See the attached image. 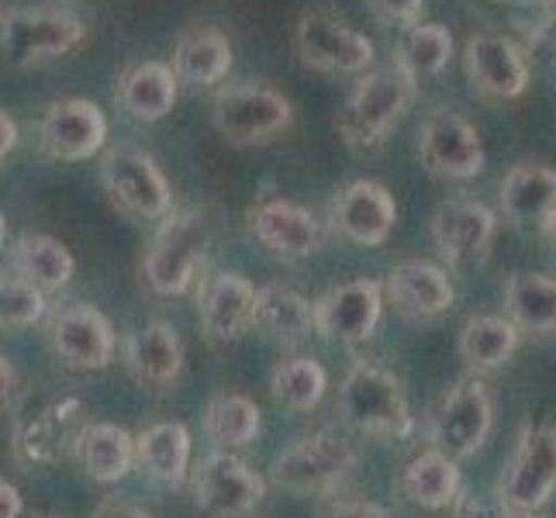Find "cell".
Instances as JSON below:
<instances>
[{
    "label": "cell",
    "mask_w": 556,
    "mask_h": 518,
    "mask_svg": "<svg viewBox=\"0 0 556 518\" xmlns=\"http://www.w3.org/2000/svg\"><path fill=\"white\" fill-rule=\"evenodd\" d=\"M108 114L87 98L52 101L38 122V142L60 163H87L108 146Z\"/></svg>",
    "instance_id": "17"
},
{
    "label": "cell",
    "mask_w": 556,
    "mask_h": 518,
    "mask_svg": "<svg viewBox=\"0 0 556 518\" xmlns=\"http://www.w3.org/2000/svg\"><path fill=\"white\" fill-rule=\"evenodd\" d=\"M546 236H549V239H553V245H556V222L549 225V232H546Z\"/></svg>",
    "instance_id": "47"
},
{
    "label": "cell",
    "mask_w": 556,
    "mask_h": 518,
    "mask_svg": "<svg viewBox=\"0 0 556 518\" xmlns=\"http://www.w3.org/2000/svg\"><path fill=\"white\" fill-rule=\"evenodd\" d=\"M25 515V497L11 481H0V518H22Z\"/></svg>",
    "instance_id": "43"
},
{
    "label": "cell",
    "mask_w": 556,
    "mask_h": 518,
    "mask_svg": "<svg viewBox=\"0 0 556 518\" xmlns=\"http://www.w3.org/2000/svg\"><path fill=\"white\" fill-rule=\"evenodd\" d=\"M383 283L374 277H356L325 291L315 301V336L325 342L356 345L367 342L383 315Z\"/></svg>",
    "instance_id": "16"
},
{
    "label": "cell",
    "mask_w": 556,
    "mask_h": 518,
    "mask_svg": "<svg viewBox=\"0 0 556 518\" xmlns=\"http://www.w3.org/2000/svg\"><path fill=\"white\" fill-rule=\"evenodd\" d=\"M215 242V222L207 207L174 211L160 222L146 256H142V283L160 298H180L198 280V270L207 260V249Z\"/></svg>",
    "instance_id": "1"
},
{
    "label": "cell",
    "mask_w": 556,
    "mask_h": 518,
    "mask_svg": "<svg viewBox=\"0 0 556 518\" xmlns=\"http://www.w3.org/2000/svg\"><path fill=\"white\" fill-rule=\"evenodd\" d=\"M0 315H4L8 329H31L35 321L49 315L46 291L25 280L17 270L4 274V283H0Z\"/></svg>",
    "instance_id": "37"
},
{
    "label": "cell",
    "mask_w": 556,
    "mask_h": 518,
    "mask_svg": "<svg viewBox=\"0 0 556 518\" xmlns=\"http://www.w3.org/2000/svg\"><path fill=\"white\" fill-rule=\"evenodd\" d=\"M464 66L470 87L484 101H519L529 90V52L511 42L508 35L497 31H477L464 46Z\"/></svg>",
    "instance_id": "14"
},
{
    "label": "cell",
    "mask_w": 556,
    "mask_h": 518,
    "mask_svg": "<svg viewBox=\"0 0 556 518\" xmlns=\"http://www.w3.org/2000/svg\"><path fill=\"white\" fill-rule=\"evenodd\" d=\"M401 497H408L412 505L426 511H443L453 508V502L464 491V477H459V459L446 456L443 450H426L418 453L412 464L397 477Z\"/></svg>",
    "instance_id": "27"
},
{
    "label": "cell",
    "mask_w": 556,
    "mask_h": 518,
    "mask_svg": "<svg viewBox=\"0 0 556 518\" xmlns=\"http://www.w3.org/2000/svg\"><path fill=\"white\" fill-rule=\"evenodd\" d=\"M383 294H388V301L401 315L429 321L453 308L456 287L443 266L426 260H405L391 266L388 277H383Z\"/></svg>",
    "instance_id": "22"
},
{
    "label": "cell",
    "mask_w": 556,
    "mask_h": 518,
    "mask_svg": "<svg viewBox=\"0 0 556 518\" xmlns=\"http://www.w3.org/2000/svg\"><path fill=\"white\" fill-rule=\"evenodd\" d=\"M432 242L450 266H473L484 263L491 242L497 236V215L470 198L443 201L432 215Z\"/></svg>",
    "instance_id": "19"
},
{
    "label": "cell",
    "mask_w": 556,
    "mask_h": 518,
    "mask_svg": "<svg viewBox=\"0 0 556 518\" xmlns=\"http://www.w3.org/2000/svg\"><path fill=\"white\" fill-rule=\"evenodd\" d=\"M249 232L277 260H308L321 249L318 218L287 198H263L249 211Z\"/></svg>",
    "instance_id": "21"
},
{
    "label": "cell",
    "mask_w": 556,
    "mask_h": 518,
    "mask_svg": "<svg viewBox=\"0 0 556 518\" xmlns=\"http://www.w3.org/2000/svg\"><path fill=\"white\" fill-rule=\"evenodd\" d=\"M263 429V412L253 397L225 391L207 401L204 412V432L218 450H239L249 446Z\"/></svg>",
    "instance_id": "35"
},
{
    "label": "cell",
    "mask_w": 556,
    "mask_h": 518,
    "mask_svg": "<svg viewBox=\"0 0 556 518\" xmlns=\"http://www.w3.org/2000/svg\"><path fill=\"white\" fill-rule=\"evenodd\" d=\"M0 136H4V146H0V156H11V152L17 149V122L11 118V114L4 111L0 114Z\"/></svg>",
    "instance_id": "44"
},
{
    "label": "cell",
    "mask_w": 556,
    "mask_h": 518,
    "mask_svg": "<svg viewBox=\"0 0 556 518\" xmlns=\"http://www.w3.org/2000/svg\"><path fill=\"white\" fill-rule=\"evenodd\" d=\"M453 518H505V502H502V494H488V491H470L464 488L459 491V497L453 502Z\"/></svg>",
    "instance_id": "38"
},
{
    "label": "cell",
    "mask_w": 556,
    "mask_h": 518,
    "mask_svg": "<svg viewBox=\"0 0 556 518\" xmlns=\"http://www.w3.org/2000/svg\"><path fill=\"white\" fill-rule=\"evenodd\" d=\"M256 301L260 287L236 270L207 277L198 294V318L204 339L215 345L239 342L249 329H256Z\"/></svg>",
    "instance_id": "18"
},
{
    "label": "cell",
    "mask_w": 556,
    "mask_h": 518,
    "mask_svg": "<svg viewBox=\"0 0 556 518\" xmlns=\"http://www.w3.org/2000/svg\"><path fill=\"white\" fill-rule=\"evenodd\" d=\"M453 60V31L439 22H418L405 28L401 42L394 49V66L408 76V80L429 84L443 73Z\"/></svg>",
    "instance_id": "32"
},
{
    "label": "cell",
    "mask_w": 556,
    "mask_h": 518,
    "mask_svg": "<svg viewBox=\"0 0 556 518\" xmlns=\"http://www.w3.org/2000/svg\"><path fill=\"white\" fill-rule=\"evenodd\" d=\"M90 518H152V511H146L136 502H125V497H104Z\"/></svg>",
    "instance_id": "42"
},
{
    "label": "cell",
    "mask_w": 556,
    "mask_h": 518,
    "mask_svg": "<svg viewBox=\"0 0 556 518\" xmlns=\"http://www.w3.org/2000/svg\"><path fill=\"white\" fill-rule=\"evenodd\" d=\"M367 4L377 22L391 28H412L421 22V11H426V0H367Z\"/></svg>",
    "instance_id": "39"
},
{
    "label": "cell",
    "mask_w": 556,
    "mask_h": 518,
    "mask_svg": "<svg viewBox=\"0 0 556 518\" xmlns=\"http://www.w3.org/2000/svg\"><path fill=\"white\" fill-rule=\"evenodd\" d=\"M139 467L166 488H180L190 473V429L184 421H156L139 435Z\"/></svg>",
    "instance_id": "31"
},
{
    "label": "cell",
    "mask_w": 556,
    "mask_h": 518,
    "mask_svg": "<svg viewBox=\"0 0 556 518\" xmlns=\"http://www.w3.org/2000/svg\"><path fill=\"white\" fill-rule=\"evenodd\" d=\"M266 497V481L232 450H215L194 470V505L211 518H245Z\"/></svg>",
    "instance_id": "12"
},
{
    "label": "cell",
    "mask_w": 556,
    "mask_h": 518,
    "mask_svg": "<svg viewBox=\"0 0 556 518\" xmlns=\"http://www.w3.org/2000/svg\"><path fill=\"white\" fill-rule=\"evenodd\" d=\"M87 22L55 8H8L0 22V46L14 70L49 66L87 42Z\"/></svg>",
    "instance_id": "5"
},
{
    "label": "cell",
    "mask_w": 556,
    "mask_h": 518,
    "mask_svg": "<svg viewBox=\"0 0 556 518\" xmlns=\"http://www.w3.org/2000/svg\"><path fill=\"white\" fill-rule=\"evenodd\" d=\"M76 456H80V467L90 481L118 484L139 464V439L114 421H90Z\"/></svg>",
    "instance_id": "28"
},
{
    "label": "cell",
    "mask_w": 556,
    "mask_h": 518,
    "mask_svg": "<svg viewBox=\"0 0 556 518\" xmlns=\"http://www.w3.org/2000/svg\"><path fill=\"white\" fill-rule=\"evenodd\" d=\"M49 342L63 367L93 374L111 367L114 359V329L101 308L87 301L60 304L49 315Z\"/></svg>",
    "instance_id": "15"
},
{
    "label": "cell",
    "mask_w": 556,
    "mask_h": 518,
    "mask_svg": "<svg viewBox=\"0 0 556 518\" xmlns=\"http://www.w3.org/2000/svg\"><path fill=\"white\" fill-rule=\"evenodd\" d=\"M415 98V84L394 63L363 73L336 111V131L353 152H377L391 139Z\"/></svg>",
    "instance_id": "2"
},
{
    "label": "cell",
    "mask_w": 556,
    "mask_h": 518,
    "mask_svg": "<svg viewBox=\"0 0 556 518\" xmlns=\"http://www.w3.org/2000/svg\"><path fill=\"white\" fill-rule=\"evenodd\" d=\"M359 464L356 443L339 429H318L298 435L270 467V481L291 494H329L336 491Z\"/></svg>",
    "instance_id": "4"
},
{
    "label": "cell",
    "mask_w": 556,
    "mask_h": 518,
    "mask_svg": "<svg viewBox=\"0 0 556 518\" xmlns=\"http://www.w3.org/2000/svg\"><path fill=\"white\" fill-rule=\"evenodd\" d=\"M505 315L522 332L532 336L556 332V277L515 274L505 287Z\"/></svg>",
    "instance_id": "34"
},
{
    "label": "cell",
    "mask_w": 556,
    "mask_h": 518,
    "mask_svg": "<svg viewBox=\"0 0 556 518\" xmlns=\"http://www.w3.org/2000/svg\"><path fill=\"white\" fill-rule=\"evenodd\" d=\"M332 225L342 239L356 245H383L394 236L397 225V201L377 180H353L332 201Z\"/></svg>",
    "instance_id": "20"
},
{
    "label": "cell",
    "mask_w": 556,
    "mask_h": 518,
    "mask_svg": "<svg viewBox=\"0 0 556 518\" xmlns=\"http://www.w3.org/2000/svg\"><path fill=\"white\" fill-rule=\"evenodd\" d=\"M125 363L146 388H166L184 370V342L169 321L152 318L125 342Z\"/></svg>",
    "instance_id": "26"
},
{
    "label": "cell",
    "mask_w": 556,
    "mask_h": 518,
    "mask_svg": "<svg viewBox=\"0 0 556 518\" xmlns=\"http://www.w3.org/2000/svg\"><path fill=\"white\" fill-rule=\"evenodd\" d=\"M529 52L532 55H543V60L556 63V14L546 17L543 25H535L529 35Z\"/></svg>",
    "instance_id": "41"
},
{
    "label": "cell",
    "mask_w": 556,
    "mask_h": 518,
    "mask_svg": "<svg viewBox=\"0 0 556 518\" xmlns=\"http://www.w3.org/2000/svg\"><path fill=\"white\" fill-rule=\"evenodd\" d=\"M256 332L280 345H294L315 332V301L287 283L260 287L256 301Z\"/></svg>",
    "instance_id": "29"
},
{
    "label": "cell",
    "mask_w": 556,
    "mask_h": 518,
    "mask_svg": "<svg viewBox=\"0 0 556 518\" xmlns=\"http://www.w3.org/2000/svg\"><path fill=\"white\" fill-rule=\"evenodd\" d=\"M101 184L111 204L131 218L163 222L174 215V187L149 152L136 146H111L101 156Z\"/></svg>",
    "instance_id": "9"
},
{
    "label": "cell",
    "mask_w": 556,
    "mask_h": 518,
    "mask_svg": "<svg viewBox=\"0 0 556 518\" xmlns=\"http://www.w3.org/2000/svg\"><path fill=\"white\" fill-rule=\"evenodd\" d=\"M180 98V76L169 63L142 60L122 70L114 84V101L136 122H163L177 108Z\"/></svg>",
    "instance_id": "24"
},
{
    "label": "cell",
    "mask_w": 556,
    "mask_h": 518,
    "mask_svg": "<svg viewBox=\"0 0 556 518\" xmlns=\"http://www.w3.org/2000/svg\"><path fill=\"white\" fill-rule=\"evenodd\" d=\"M497 201L508 225L549 232L556 222V169L543 163H515L505 173Z\"/></svg>",
    "instance_id": "23"
},
{
    "label": "cell",
    "mask_w": 556,
    "mask_h": 518,
    "mask_svg": "<svg viewBox=\"0 0 556 518\" xmlns=\"http://www.w3.org/2000/svg\"><path fill=\"white\" fill-rule=\"evenodd\" d=\"M522 342V329L508 315H473L459 329L456 350L477 374H491L515 356Z\"/></svg>",
    "instance_id": "30"
},
{
    "label": "cell",
    "mask_w": 556,
    "mask_h": 518,
    "mask_svg": "<svg viewBox=\"0 0 556 518\" xmlns=\"http://www.w3.org/2000/svg\"><path fill=\"white\" fill-rule=\"evenodd\" d=\"M236 49L222 28L211 25H190L177 35L169 66L177 70L180 84L190 87H218L232 73Z\"/></svg>",
    "instance_id": "25"
},
{
    "label": "cell",
    "mask_w": 556,
    "mask_h": 518,
    "mask_svg": "<svg viewBox=\"0 0 556 518\" xmlns=\"http://www.w3.org/2000/svg\"><path fill=\"white\" fill-rule=\"evenodd\" d=\"M325 391H329V374L318 359L312 356H294V359H283L274 367L270 374V394L280 408L304 415L321 405Z\"/></svg>",
    "instance_id": "36"
},
{
    "label": "cell",
    "mask_w": 556,
    "mask_h": 518,
    "mask_svg": "<svg viewBox=\"0 0 556 518\" xmlns=\"http://www.w3.org/2000/svg\"><path fill=\"white\" fill-rule=\"evenodd\" d=\"M11 270H17L25 280H31L35 287H42L46 294H52V291H63V287L73 280L76 260L60 239L42 236V232H28L11 249Z\"/></svg>",
    "instance_id": "33"
},
{
    "label": "cell",
    "mask_w": 556,
    "mask_h": 518,
    "mask_svg": "<svg viewBox=\"0 0 556 518\" xmlns=\"http://www.w3.org/2000/svg\"><path fill=\"white\" fill-rule=\"evenodd\" d=\"M339 415L346 429L377 439H405L415 429L401 377L367 359L353 363L346 377H342Z\"/></svg>",
    "instance_id": "3"
},
{
    "label": "cell",
    "mask_w": 556,
    "mask_h": 518,
    "mask_svg": "<svg viewBox=\"0 0 556 518\" xmlns=\"http://www.w3.org/2000/svg\"><path fill=\"white\" fill-rule=\"evenodd\" d=\"M505 518H543L540 511H505Z\"/></svg>",
    "instance_id": "46"
},
{
    "label": "cell",
    "mask_w": 556,
    "mask_h": 518,
    "mask_svg": "<svg viewBox=\"0 0 556 518\" xmlns=\"http://www.w3.org/2000/svg\"><path fill=\"white\" fill-rule=\"evenodd\" d=\"M494 429V405L488 394V383L481 377L456 380L443 405L432 415L429 439L435 450H443L453 459H467L484 450L488 435Z\"/></svg>",
    "instance_id": "10"
},
{
    "label": "cell",
    "mask_w": 556,
    "mask_h": 518,
    "mask_svg": "<svg viewBox=\"0 0 556 518\" xmlns=\"http://www.w3.org/2000/svg\"><path fill=\"white\" fill-rule=\"evenodd\" d=\"M90 426L87 405L73 394L49 397L35 412L17 415L11 432V453L25 470H46L63 464L80 450V439Z\"/></svg>",
    "instance_id": "6"
},
{
    "label": "cell",
    "mask_w": 556,
    "mask_h": 518,
    "mask_svg": "<svg viewBox=\"0 0 556 518\" xmlns=\"http://www.w3.org/2000/svg\"><path fill=\"white\" fill-rule=\"evenodd\" d=\"M294 122V108L270 84H228L211 101V125L228 146H266Z\"/></svg>",
    "instance_id": "7"
},
{
    "label": "cell",
    "mask_w": 556,
    "mask_h": 518,
    "mask_svg": "<svg viewBox=\"0 0 556 518\" xmlns=\"http://www.w3.org/2000/svg\"><path fill=\"white\" fill-rule=\"evenodd\" d=\"M321 518H388L377 502H367V497H346V502H332L329 508L321 511Z\"/></svg>",
    "instance_id": "40"
},
{
    "label": "cell",
    "mask_w": 556,
    "mask_h": 518,
    "mask_svg": "<svg viewBox=\"0 0 556 518\" xmlns=\"http://www.w3.org/2000/svg\"><path fill=\"white\" fill-rule=\"evenodd\" d=\"M294 49L301 63L325 76H363L377 63V46L332 11H304L294 28Z\"/></svg>",
    "instance_id": "8"
},
{
    "label": "cell",
    "mask_w": 556,
    "mask_h": 518,
    "mask_svg": "<svg viewBox=\"0 0 556 518\" xmlns=\"http://www.w3.org/2000/svg\"><path fill=\"white\" fill-rule=\"evenodd\" d=\"M418 160L432 177L473 180L484 169L488 152L473 122L453 108H435L418 128Z\"/></svg>",
    "instance_id": "11"
},
{
    "label": "cell",
    "mask_w": 556,
    "mask_h": 518,
    "mask_svg": "<svg viewBox=\"0 0 556 518\" xmlns=\"http://www.w3.org/2000/svg\"><path fill=\"white\" fill-rule=\"evenodd\" d=\"M38 518H63V515H38Z\"/></svg>",
    "instance_id": "48"
},
{
    "label": "cell",
    "mask_w": 556,
    "mask_h": 518,
    "mask_svg": "<svg viewBox=\"0 0 556 518\" xmlns=\"http://www.w3.org/2000/svg\"><path fill=\"white\" fill-rule=\"evenodd\" d=\"M556 491V429L529 426L515 443L497 494L508 511H540Z\"/></svg>",
    "instance_id": "13"
},
{
    "label": "cell",
    "mask_w": 556,
    "mask_h": 518,
    "mask_svg": "<svg viewBox=\"0 0 556 518\" xmlns=\"http://www.w3.org/2000/svg\"><path fill=\"white\" fill-rule=\"evenodd\" d=\"M494 4H519V8H549L553 0H494Z\"/></svg>",
    "instance_id": "45"
}]
</instances>
